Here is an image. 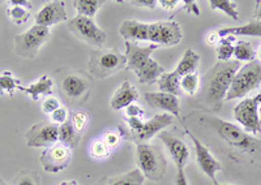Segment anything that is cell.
I'll return each mask as SVG.
<instances>
[{
	"label": "cell",
	"mask_w": 261,
	"mask_h": 185,
	"mask_svg": "<svg viewBox=\"0 0 261 185\" xmlns=\"http://www.w3.org/2000/svg\"><path fill=\"white\" fill-rule=\"evenodd\" d=\"M71 124L73 126L74 131L77 132L79 135H81L84 131H85L86 126H88V115L85 112H81V111H77L72 115Z\"/></svg>",
	"instance_id": "d590c367"
},
{
	"label": "cell",
	"mask_w": 261,
	"mask_h": 185,
	"mask_svg": "<svg viewBox=\"0 0 261 185\" xmlns=\"http://www.w3.org/2000/svg\"><path fill=\"white\" fill-rule=\"evenodd\" d=\"M68 29L84 42L95 47H102L106 42V33L94 24L92 18L77 15L68 20Z\"/></svg>",
	"instance_id": "ba28073f"
},
{
	"label": "cell",
	"mask_w": 261,
	"mask_h": 185,
	"mask_svg": "<svg viewBox=\"0 0 261 185\" xmlns=\"http://www.w3.org/2000/svg\"><path fill=\"white\" fill-rule=\"evenodd\" d=\"M136 162L144 177L154 182H161L165 177L167 161L157 145L139 143L136 150Z\"/></svg>",
	"instance_id": "3957f363"
},
{
	"label": "cell",
	"mask_w": 261,
	"mask_h": 185,
	"mask_svg": "<svg viewBox=\"0 0 261 185\" xmlns=\"http://www.w3.org/2000/svg\"><path fill=\"white\" fill-rule=\"evenodd\" d=\"M180 3L181 2H179V0H158V4L161 6V8L166 9V11L175 9L178 7V4Z\"/></svg>",
	"instance_id": "7bdbcfd3"
},
{
	"label": "cell",
	"mask_w": 261,
	"mask_h": 185,
	"mask_svg": "<svg viewBox=\"0 0 261 185\" xmlns=\"http://www.w3.org/2000/svg\"><path fill=\"white\" fill-rule=\"evenodd\" d=\"M172 124V115L170 114H160L155 115L153 119L148 120V121H143L141 127L139 128V131H136L135 133H129V132L125 131L123 127H119V135L120 137L124 138V140H130L136 142V145L139 143H145L146 141L150 140L153 136H155L158 132H162L167 128L169 126Z\"/></svg>",
	"instance_id": "52a82bcc"
},
{
	"label": "cell",
	"mask_w": 261,
	"mask_h": 185,
	"mask_svg": "<svg viewBox=\"0 0 261 185\" xmlns=\"http://www.w3.org/2000/svg\"><path fill=\"white\" fill-rule=\"evenodd\" d=\"M145 99L149 106L158 110L167 111L169 114L174 115L180 120V106H179L178 97L169 94V92H146Z\"/></svg>",
	"instance_id": "ac0fdd59"
},
{
	"label": "cell",
	"mask_w": 261,
	"mask_h": 185,
	"mask_svg": "<svg viewBox=\"0 0 261 185\" xmlns=\"http://www.w3.org/2000/svg\"><path fill=\"white\" fill-rule=\"evenodd\" d=\"M181 4L184 6V9H186L188 13H191V15H195V16L200 15L199 7L196 6L195 2H181Z\"/></svg>",
	"instance_id": "ee69618b"
},
{
	"label": "cell",
	"mask_w": 261,
	"mask_h": 185,
	"mask_svg": "<svg viewBox=\"0 0 261 185\" xmlns=\"http://www.w3.org/2000/svg\"><path fill=\"white\" fill-rule=\"evenodd\" d=\"M256 98H257L258 103H260V107H261V90H260V92H258L257 96H256Z\"/></svg>",
	"instance_id": "681fc988"
},
{
	"label": "cell",
	"mask_w": 261,
	"mask_h": 185,
	"mask_svg": "<svg viewBox=\"0 0 261 185\" xmlns=\"http://www.w3.org/2000/svg\"><path fill=\"white\" fill-rule=\"evenodd\" d=\"M67 117H68V111L65 110L64 107H59L51 114V119H53V121L57 122V126L58 124H59V126L64 124V122L67 121Z\"/></svg>",
	"instance_id": "74e56055"
},
{
	"label": "cell",
	"mask_w": 261,
	"mask_h": 185,
	"mask_svg": "<svg viewBox=\"0 0 261 185\" xmlns=\"http://www.w3.org/2000/svg\"><path fill=\"white\" fill-rule=\"evenodd\" d=\"M261 84V63L257 60H253L251 63L244 64L237 72L232 84L230 86L225 102L232 99L243 98L248 92L257 89Z\"/></svg>",
	"instance_id": "277c9868"
},
{
	"label": "cell",
	"mask_w": 261,
	"mask_h": 185,
	"mask_svg": "<svg viewBox=\"0 0 261 185\" xmlns=\"http://www.w3.org/2000/svg\"><path fill=\"white\" fill-rule=\"evenodd\" d=\"M256 55H257V56L260 57V60H261V45H260V47H258V51L256 52Z\"/></svg>",
	"instance_id": "f907efd6"
},
{
	"label": "cell",
	"mask_w": 261,
	"mask_h": 185,
	"mask_svg": "<svg viewBox=\"0 0 261 185\" xmlns=\"http://www.w3.org/2000/svg\"><path fill=\"white\" fill-rule=\"evenodd\" d=\"M72 158V149L63 143H55L42 151L39 157L42 167L46 172L57 173L68 167Z\"/></svg>",
	"instance_id": "8fae6325"
},
{
	"label": "cell",
	"mask_w": 261,
	"mask_h": 185,
	"mask_svg": "<svg viewBox=\"0 0 261 185\" xmlns=\"http://www.w3.org/2000/svg\"><path fill=\"white\" fill-rule=\"evenodd\" d=\"M17 90L22 91L27 96H30L32 101H38L41 96H50L53 92V80H51L48 76H42L37 82L32 84L30 86L24 87V86H18Z\"/></svg>",
	"instance_id": "603a6c76"
},
{
	"label": "cell",
	"mask_w": 261,
	"mask_h": 185,
	"mask_svg": "<svg viewBox=\"0 0 261 185\" xmlns=\"http://www.w3.org/2000/svg\"><path fill=\"white\" fill-rule=\"evenodd\" d=\"M209 6L214 11H221L225 12L228 17H231L232 20H238L239 15L237 11V3L231 2V0H211Z\"/></svg>",
	"instance_id": "4dcf8cb0"
},
{
	"label": "cell",
	"mask_w": 261,
	"mask_h": 185,
	"mask_svg": "<svg viewBox=\"0 0 261 185\" xmlns=\"http://www.w3.org/2000/svg\"><path fill=\"white\" fill-rule=\"evenodd\" d=\"M184 131H186V135L191 138V141L193 142V146H195V154H196V162L199 164V167L201 168L202 172L209 177V179L213 180L216 182V173L218 171L222 170V166L213 156L211 154V151L208 150V147L205 146L204 143H201V141L199 138L193 136L190 131H188L186 127H184Z\"/></svg>",
	"instance_id": "4fadbf2b"
},
{
	"label": "cell",
	"mask_w": 261,
	"mask_h": 185,
	"mask_svg": "<svg viewBox=\"0 0 261 185\" xmlns=\"http://www.w3.org/2000/svg\"><path fill=\"white\" fill-rule=\"evenodd\" d=\"M80 136L81 135H79L77 132L74 131L71 121H65L64 124L59 126V142L65 146L71 147L72 150L79 146Z\"/></svg>",
	"instance_id": "484cf974"
},
{
	"label": "cell",
	"mask_w": 261,
	"mask_h": 185,
	"mask_svg": "<svg viewBox=\"0 0 261 185\" xmlns=\"http://www.w3.org/2000/svg\"><path fill=\"white\" fill-rule=\"evenodd\" d=\"M110 147L107 146V143L105 142L103 138H98L94 140L90 145V157L94 159H105L110 156Z\"/></svg>",
	"instance_id": "836d02e7"
},
{
	"label": "cell",
	"mask_w": 261,
	"mask_h": 185,
	"mask_svg": "<svg viewBox=\"0 0 261 185\" xmlns=\"http://www.w3.org/2000/svg\"><path fill=\"white\" fill-rule=\"evenodd\" d=\"M103 3L105 2H102V0H74L73 6L79 15L92 18L94 17L99 7Z\"/></svg>",
	"instance_id": "f1b7e54d"
},
{
	"label": "cell",
	"mask_w": 261,
	"mask_h": 185,
	"mask_svg": "<svg viewBox=\"0 0 261 185\" xmlns=\"http://www.w3.org/2000/svg\"><path fill=\"white\" fill-rule=\"evenodd\" d=\"M0 185H8V184H7L3 179H0Z\"/></svg>",
	"instance_id": "816d5d0a"
},
{
	"label": "cell",
	"mask_w": 261,
	"mask_h": 185,
	"mask_svg": "<svg viewBox=\"0 0 261 185\" xmlns=\"http://www.w3.org/2000/svg\"><path fill=\"white\" fill-rule=\"evenodd\" d=\"M7 13H8V17L11 18V21L17 25L24 24L25 21H28V18L30 17V12L27 11L25 7L16 6V4H11V7L7 9Z\"/></svg>",
	"instance_id": "d6a6232c"
},
{
	"label": "cell",
	"mask_w": 261,
	"mask_h": 185,
	"mask_svg": "<svg viewBox=\"0 0 261 185\" xmlns=\"http://www.w3.org/2000/svg\"><path fill=\"white\" fill-rule=\"evenodd\" d=\"M180 78L176 72H165L158 80V87L162 92H169L172 96L179 97L181 94Z\"/></svg>",
	"instance_id": "cb8c5ba5"
},
{
	"label": "cell",
	"mask_w": 261,
	"mask_h": 185,
	"mask_svg": "<svg viewBox=\"0 0 261 185\" xmlns=\"http://www.w3.org/2000/svg\"><path fill=\"white\" fill-rule=\"evenodd\" d=\"M27 146L50 147L59 141V127L47 121L37 122L25 135Z\"/></svg>",
	"instance_id": "7c38bea8"
},
{
	"label": "cell",
	"mask_w": 261,
	"mask_h": 185,
	"mask_svg": "<svg viewBox=\"0 0 261 185\" xmlns=\"http://www.w3.org/2000/svg\"><path fill=\"white\" fill-rule=\"evenodd\" d=\"M120 36L125 39V42H144L149 41L148 32L149 24L136 21V20H125L120 25Z\"/></svg>",
	"instance_id": "d6986e66"
},
{
	"label": "cell",
	"mask_w": 261,
	"mask_h": 185,
	"mask_svg": "<svg viewBox=\"0 0 261 185\" xmlns=\"http://www.w3.org/2000/svg\"><path fill=\"white\" fill-rule=\"evenodd\" d=\"M183 38V33L175 21H158L149 24V42L158 46H175Z\"/></svg>",
	"instance_id": "30bf717a"
},
{
	"label": "cell",
	"mask_w": 261,
	"mask_h": 185,
	"mask_svg": "<svg viewBox=\"0 0 261 185\" xmlns=\"http://www.w3.org/2000/svg\"><path fill=\"white\" fill-rule=\"evenodd\" d=\"M253 17L256 20H261V0H258L257 3H256V9L255 12H253Z\"/></svg>",
	"instance_id": "bcb514c9"
},
{
	"label": "cell",
	"mask_w": 261,
	"mask_h": 185,
	"mask_svg": "<svg viewBox=\"0 0 261 185\" xmlns=\"http://www.w3.org/2000/svg\"><path fill=\"white\" fill-rule=\"evenodd\" d=\"M199 85H200L199 76L196 75V73H191V75L183 76V77L180 78L181 91L187 92V94H190V96L196 94V91L199 90Z\"/></svg>",
	"instance_id": "e575fe53"
},
{
	"label": "cell",
	"mask_w": 261,
	"mask_h": 185,
	"mask_svg": "<svg viewBox=\"0 0 261 185\" xmlns=\"http://www.w3.org/2000/svg\"><path fill=\"white\" fill-rule=\"evenodd\" d=\"M59 106V102L57 101L55 98H46L42 103V111L45 112V114H53L54 111L58 110Z\"/></svg>",
	"instance_id": "f35d334b"
},
{
	"label": "cell",
	"mask_w": 261,
	"mask_h": 185,
	"mask_svg": "<svg viewBox=\"0 0 261 185\" xmlns=\"http://www.w3.org/2000/svg\"><path fill=\"white\" fill-rule=\"evenodd\" d=\"M144 179L145 177L139 168H135L124 175L111 177L110 180H107V185H143Z\"/></svg>",
	"instance_id": "4316f807"
},
{
	"label": "cell",
	"mask_w": 261,
	"mask_h": 185,
	"mask_svg": "<svg viewBox=\"0 0 261 185\" xmlns=\"http://www.w3.org/2000/svg\"><path fill=\"white\" fill-rule=\"evenodd\" d=\"M260 103L257 98H246L241 101L234 108V117L249 133H261V119L258 115Z\"/></svg>",
	"instance_id": "9c48e42d"
},
{
	"label": "cell",
	"mask_w": 261,
	"mask_h": 185,
	"mask_svg": "<svg viewBox=\"0 0 261 185\" xmlns=\"http://www.w3.org/2000/svg\"><path fill=\"white\" fill-rule=\"evenodd\" d=\"M137 98H139V92H137L136 87L128 80H124L120 87L114 92L110 106L115 111L122 110V108H127L128 106L132 105L135 101H137Z\"/></svg>",
	"instance_id": "ffe728a7"
},
{
	"label": "cell",
	"mask_w": 261,
	"mask_h": 185,
	"mask_svg": "<svg viewBox=\"0 0 261 185\" xmlns=\"http://www.w3.org/2000/svg\"><path fill=\"white\" fill-rule=\"evenodd\" d=\"M127 67V57L116 50L94 51L89 60V69L97 78L105 80Z\"/></svg>",
	"instance_id": "5b68a950"
},
{
	"label": "cell",
	"mask_w": 261,
	"mask_h": 185,
	"mask_svg": "<svg viewBox=\"0 0 261 185\" xmlns=\"http://www.w3.org/2000/svg\"><path fill=\"white\" fill-rule=\"evenodd\" d=\"M234 42L235 37H223L218 42V47H217V57L220 61H230L232 56H234Z\"/></svg>",
	"instance_id": "f546056e"
},
{
	"label": "cell",
	"mask_w": 261,
	"mask_h": 185,
	"mask_svg": "<svg viewBox=\"0 0 261 185\" xmlns=\"http://www.w3.org/2000/svg\"><path fill=\"white\" fill-rule=\"evenodd\" d=\"M139 77V81L141 84L151 85L158 82L161 76L165 73V68L155 61L154 59H149L145 64L137 72H135Z\"/></svg>",
	"instance_id": "44dd1931"
},
{
	"label": "cell",
	"mask_w": 261,
	"mask_h": 185,
	"mask_svg": "<svg viewBox=\"0 0 261 185\" xmlns=\"http://www.w3.org/2000/svg\"><path fill=\"white\" fill-rule=\"evenodd\" d=\"M59 185H79L77 182L74 181V180H69V181H63V182H60Z\"/></svg>",
	"instance_id": "7dc6e473"
},
{
	"label": "cell",
	"mask_w": 261,
	"mask_h": 185,
	"mask_svg": "<svg viewBox=\"0 0 261 185\" xmlns=\"http://www.w3.org/2000/svg\"><path fill=\"white\" fill-rule=\"evenodd\" d=\"M90 86L88 78L81 75H71L63 80V96L73 103L85 101L90 94Z\"/></svg>",
	"instance_id": "9a60e30c"
},
{
	"label": "cell",
	"mask_w": 261,
	"mask_h": 185,
	"mask_svg": "<svg viewBox=\"0 0 261 185\" xmlns=\"http://www.w3.org/2000/svg\"><path fill=\"white\" fill-rule=\"evenodd\" d=\"M67 20H68V15H67V11H65L64 3L58 0V2H51V3L46 4L37 13L36 25L50 27L51 25L59 24V22L67 21Z\"/></svg>",
	"instance_id": "2e32d148"
},
{
	"label": "cell",
	"mask_w": 261,
	"mask_h": 185,
	"mask_svg": "<svg viewBox=\"0 0 261 185\" xmlns=\"http://www.w3.org/2000/svg\"><path fill=\"white\" fill-rule=\"evenodd\" d=\"M160 47L158 45L150 43L149 46L141 47L135 42H125V57H127V68L132 69L134 72L139 71L144 64L150 59L153 51Z\"/></svg>",
	"instance_id": "e0dca14e"
},
{
	"label": "cell",
	"mask_w": 261,
	"mask_h": 185,
	"mask_svg": "<svg viewBox=\"0 0 261 185\" xmlns=\"http://www.w3.org/2000/svg\"><path fill=\"white\" fill-rule=\"evenodd\" d=\"M221 38L223 37H261V20H255L243 26L222 27L218 30Z\"/></svg>",
	"instance_id": "7402d4cb"
},
{
	"label": "cell",
	"mask_w": 261,
	"mask_h": 185,
	"mask_svg": "<svg viewBox=\"0 0 261 185\" xmlns=\"http://www.w3.org/2000/svg\"><path fill=\"white\" fill-rule=\"evenodd\" d=\"M125 114H127L128 117H140L144 115V110L132 103V105H129L125 108Z\"/></svg>",
	"instance_id": "60d3db41"
},
{
	"label": "cell",
	"mask_w": 261,
	"mask_h": 185,
	"mask_svg": "<svg viewBox=\"0 0 261 185\" xmlns=\"http://www.w3.org/2000/svg\"><path fill=\"white\" fill-rule=\"evenodd\" d=\"M130 4H135V6L139 7H144V8H149L153 9L157 7L158 0H130Z\"/></svg>",
	"instance_id": "b9f144b4"
},
{
	"label": "cell",
	"mask_w": 261,
	"mask_h": 185,
	"mask_svg": "<svg viewBox=\"0 0 261 185\" xmlns=\"http://www.w3.org/2000/svg\"><path fill=\"white\" fill-rule=\"evenodd\" d=\"M206 41H208L209 45H216V43L220 42L221 37L220 34H218V32H212L208 36V38H206Z\"/></svg>",
	"instance_id": "f6af8a7d"
},
{
	"label": "cell",
	"mask_w": 261,
	"mask_h": 185,
	"mask_svg": "<svg viewBox=\"0 0 261 185\" xmlns=\"http://www.w3.org/2000/svg\"><path fill=\"white\" fill-rule=\"evenodd\" d=\"M17 185H38V182H37V177L30 173H21L17 179Z\"/></svg>",
	"instance_id": "ab89813d"
},
{
	"label": "cell",
	"mask_w": 261,
	"mask_h": 185,
	"mask_svg": "<svg viewBox=\"0 0 261 185\" xmlns=\"http://www.w3.org/2000/svg\"><path fill=\"white\" fill-rule=\"evenodd\" d=\"M234 57L237 61L251 63L256 60V51L253 46L247 41H238L234 46Z\"/></svg>",
	"instance_id": "83f0119b"
},
{
	"label": "cell",
	"mask_w": 261,
	"mask_h": 185,
	"mask_svg": "<svg viewBox=\"0 0 261 185\" xmlns=\"http://www.w3.org/2000/svg\"><path fill=\"white\" fill-rule=\"evenodd\" d=\"M214 185H227V184H220V182H214Z\"/></svg>",
	"instance_id": "f5cc1de1"
},
{
	"label": "cell",
	"mask_w": 261,
	"mask_h": 185,
	"mask_svg": "<svg viewBox=\"0 0 261 185\" xmlns=\"http://www.w3.org/2000/svg\"><path fill=\"white\" fill-rule=\"evenodd\" d=\"M50 38V27L34 25L25 33L15 37V51L21 57L36 59L41 46Z\"/></svg>",
	"instance_id": "8992f818"
},
{
	"label": "cell",
	"mask_w": 261,
	"mask_h": 185,
	"mask_svg": "<svg viewBox=\"0 0 261 185\" xmlns=\"http://www.w3.org/2000/svg\"><path fill=\"white\" fill-rule=\"evenodd\" d=\"M18 86H20V80L12 77V73L9 71L3 72L0 75V96H3L4 92L13 96V92Z\"/></svg>",
	"instance_id": "1f68e13d"
},
{
	"label": "cell",
	"mask_w": 261,
	"mask_h": 185,
	"mask_svg": "<svg viewBox=\"0 0 261 185\" xmlns=\"http://www.w3.org/2000/svg\"><path fill=\"white\" fill-rule=\"evenodd\" d=\"M209 126L216 131V133L221 137V140L227 143L238 156H255L261 147L260 141L241 129L235 124L218 119V117H208L205 119Z\"/></svg>",
	"instance_id": "7a4b0ae2"
},
{
	"label": "cell",
	"mask_w": 261,
	"mask_h": 185,
	"mask_svg": "<svg viewBox=\"0 0 261 185\" xmlns=\"http://www.w3.org/2000/svg\"><path fill=\"white\" fill-rule=\"evenodd\" d=\"M199 63H200L199 55L196 54L192 48H188V50L184 52L180 61H179L175 72L180 76V77L191 75V73H196V69H197V67H199Z\"/></svg>",
	"instance_id": "d4e9b609"
},
{
	"label": "cell",
	"mask_w": 261,
	"mask_h": 185,
	"mask_svg": "<svg viewBox=\"0 0 261 185\" xmlns=\"http://www.w3.org/2000/svg\"><path fill=\"white\" fill-rule=\"evenodd\" d=\"M103 140L105 142L107 143V146L110 147V149H114V147H116L120 143V140H122V137H120V135H119V132H106V135L103 136Z\"/></svg>",
	"instance_id": "8d00e7d4"
},
{
	"label": "cell",
	"mask_w": 261,
	"mask_h": 185,
	"mask_svg": "<svg viewBox=\"0 0 261 185\" xmlns=\"http://www.w3.org/2000/svg\"><path fill=\"white\" fill-rule=\"evenodd\" d=\"M160 138L165 143L166 149L169 150L170 156L174 159L176 171H184V167L190 159V149H188L187 143L184 142L179 136L174 135L169 131L161 132Z\"/></svg>",
	"instance_id": "5bb4252c"
},
{
	"label": "cell",
	"mask_w": 261,
	"mask_h": 185,
	"mask_svg": "<svg viewBox=\"0 0 261 185\" xmlns=\"http://www.w3.org/2000/svg\"><path fill=\"white\" fill-rule=\"evenodd\" d=\"M241 63L237 60L220 61L206 73L202 87V98L212 108H220L225 102Z\"/></svg>",
	"instance_id": "6da1fadb"
},
{
	"label": "cell",
	"mask_w": 261,
	"mask_h": 185,
	"mask_svg": "<svg viewBox=\"0 0 261 185\" xmlns=\"http://www.w3.org/2000/svg\"><path fill=\"white\" fill-rule=\"evenodd\" d=\"M95 185H107V177H102L98 182H95Z\"/></svg>",
	"instance_id": "c3c4849f"
}]
</instances>
